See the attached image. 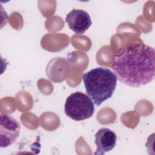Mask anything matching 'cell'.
Instances as JSON below:
<instances>
[{
  "instance_id": "1",
  "label": "cell",
  "mask_w": 155,
  "mask_h": 155,
  "mask_svg": "<svg viewBox=\"0 0 155 155\" xmlns=\"http://www.w3.org/2000/svg\"><path fill=\"white\" fill-rule=\"evenodd\" d=\"M112 68L117 79L126 85H145L155 78L154 48L143 43L128 45L113 56Z\"/></svg>"
},
{
  "instance_id": "3",
  "label": "cell",
  "mask_w": 155,
  "mask_h": 155,
  "mask_svg": "<svg viewBox=\"0 0 155 155\" xmlns=\"http://www.w3.org/2000/svg\"><path fill=\"white\" fill-rule=\"evenodd\" d=\"M65 114L73 120L81 121L91 117L94 113L93 101L87 94L76 91L71 93L64 105Z\"/></svg>"
},
{
  "instance_id": "2",
  "label": "cell",
  "mask_w": 155,
  "mask_h": 155,
  "mask_svg": "<svg viewBox=\"0 0 155 155\" xmlns=\"http://www.w3.org/2000/svg\"><path fill=\"white\" fill-rule=\"evenodd\" d=\"M82 78L88 96L97 106L112 97L117 80L111 70L101 67L85 72Z\"/></svg>"
},
{
  "instance_id": "4",
  "label": "cell",
  "mask_w": 155,
  "mask_h": 155,
  "mask_svg": "<svg viewBox=\"0 0 155 155\" xmlns=\"http://www.w3.org/2000/svg\"><path fill=\"white\" fill-rule=\"evenodd\" d=\"M21 126L19 123L10 116L1 115L0 135L1 148L12 145L19 137Z\"/></svg>"
},
{
  "instance_id": "5",
  "label": "cell",
  "mask_w": 155,
  "mask_h": 155,
  "mask_svg": "<svg viewBox=\"0 0 155 155\" xmlns=\"http://www.w3.org/2000/svg\"><path fill=\"white\" fill-rule=\"evenodd\" d=\"M65 22L69 28L77 34L85 33L92 24L89 14L80 9H73L66 16Z\"/></svg>"
},
{
  "instance_id": "6",
  "label": "cell",
  "mask_w": 155,
  "mask_h": 155,
  "mask_svg": "<svg viewBox=\"0 0 155 155\" xmlns=\"http://www.w3.org/2000/svg\"><path fill=\"white\" fill-rule=\"evenodd\" d=\"M94 136L96 146L95 155H103L112 150L115 147L117 136L116 133L110 129L102 128L97 131Z\"/></svg>"
}]
</instances>
